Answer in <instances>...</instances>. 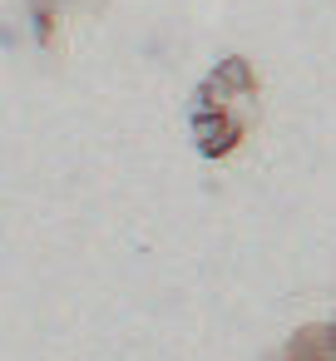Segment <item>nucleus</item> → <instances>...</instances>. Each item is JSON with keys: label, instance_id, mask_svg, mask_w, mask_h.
Listing matches in <instances>:
<instances>
[{"label": "nucleus", "instance_id": "1", "mask_svg": "<svg viewBox=\"0 0 336 361\" xmlns=\"http://www.w3.org/2000/svg\"><path fill=\"white\" fill-rule=\"evenodd\" d=\"M188 129H193V144H198V154H203V159H223V154H232V149H237V139H242V129H247V124H242L237 114L218 109V104L193 99Z\"/></svg>", "mask_w": 336, "mask_h": 361}]
</instances>
